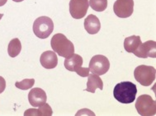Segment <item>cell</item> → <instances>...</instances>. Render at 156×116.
Listing matches in <instances>:
<instances>
[{"instance_id": "obj_1", "label": "cell", "mask_w": 156, "mask_h": 116, "mask_svg": "<svg viewBox=\"0 0 156 116\" xmlns=\"http://www.w3.org/2000/svg\"><path fill=\"white\" fill-rule=\"evenodd\" d=\"M137 87L131 82H122L115 86L114 98L122 104H131L136 100Z\"/></svg>"}, {"instance_id": "obj_2", "label": "cell", "mask_w": 156, "mask_h": 116, "mask_svg": "<svg viewBox=\"0 0 156 116\" xmlns=\"http://www.w3.org/2000/svg\"><path fill=\"white\" fill-rule=\"evenodd\" d=\"M51 48L60 57L67 58L74 54V44L65 35L61 33L54 35L51 41Z\"/></svg>"}, {"instance_id": "obj_3", "label": "cell", "mask_w": 156, "mask_h": 116, "mask_svg": "<svg viewBox=\"0 0 156 116\" xmlns=\"http://www.w3.org/2000/svg\"><path fill=\"white\" fill-rule=\"evenodd\" d=\"M54 31V22L46 16L37 18L33 23V32L40 39H46Z\"/></svg>"}, {"instance_id": "obj_4", "label": "cell", "mask_w": 156, "mask_h": 116, "mask_svg": "<svg viewBox=\"0 0 156 116\" xmlns=\"http://www.w3.org/2000/svg\"><path fill=\"white\" fill-rule=\"evenodd\" d=\"M156 70L153 66L140 65L134 71L135 79L144 87L151 86L155 80Z\"/></svg>"}, {"instance_id": "obj_5", "label": "cell", "mask_w": 156, "mask_h": 116, "mask_svg": "<svg viewBox=\"0 0 156 116\" xmlns=\"http://www.w3.org/2000/svg\"><path fill=\"white\" fill-rule=\"evenodd\" d=\"M136 109L140 115H155L156 102L150 95H141L136 100Z\"/></svg>"}, {"instance_id": "obj_6", "label": "cell", "mask_w": 156, "mask_h": 116, "mask_svg": "<svg viewBox=\"0 0 156 116\" xmlns=\"http://www.w3.org/2000/svg\"><path fill=\"white\" fill-rule=\"evenodd\" d=\"M83 58L79 54H73L66 58L65 68L70 72H75L80 77H85L89 75V68H83Z\"/></svg>"}, {"instance_id": "obj_7", "label": "cell", "mask_w": 156, "mask_h": 116, "mask_svg": "<svg viewBox=\"0 0 156 116\" xmlns=\"http://www.w3.org/2000/svg\"><path fill=\"white\" fill-rule=\"evenodd\" d=\"M88 68L93 73L98 76L104 75L110 68V62L104 55L97 54L91 59Z\"/></svg>"}, {"instance_id": "obj_8", "label": "cell", "mask_w": 156, "mask_h": 116, "mask_svg": "<svg viewBox=\"0 0 156 116\" xmlns=\"http://www.w3.org/2000/svg\"><path fill=\"white\" fill-rule=\"evenodd\" d=\"M114 13L118 17H131L134 11L133 0H116L113 5Z\"/></svg>"}, {"instance_id": "obj_9", "label": "cell", "mask_w": 156, "mask_h": 116, "mask_svg": "<svg viewBox=\"0 0 156 116\" xmlns=\"http://www.w3.org/2000/svg\"><path fill=\"white\" fill-rule=\"evenodd\" d=\"M89 3L88 0H70L69 13L74 19H81L85 17Z\"/></svg>"}, {"instance_id": "obj_10", "label": "cell", "mask_w": 156, "mask_h": 116, "mask_svg": "<svg viewBox=\"0 0 156 116\" xmlns=\"http://www.w3.org/2000/svg\"><path fill=\"white\" fill-rule=\"evenodd\" d=\"M136 57L146 59L148 57L155 58L156 57V42L154 40H148L137 48L133 53Z\"/></svg>"}, {"instance_id": "obj_11", "label": "cell", "mask_w": 156, "mask_h": 116, "mask_svg": "<svg viewBox=\"0 0 156 116\" xmlns=\"http://www.w3.org/2000/svg\"><path fill=\"white\" fill-rule=\"evenodd\" d=\"M46 93L41 88L35 87L31 89L28 94L29 103L33 107H39L46 103Z\"/></svg>"}, {"instance_id": "obj_12", "label": "cell", "mask_w": 156, "mask_h": 116, "mask_svg": "<svg viewBox=\"0 0 156 116\" xmlns=\"http://www.w3.org/2000/svg\"><path fill=\"white\" fill-rule=\"evenodd\" d=\"M40 62L43 68L52 69L55 68L58 64V58L54 51H45L41 55Z\"/></svg>"}, {"instance_id": "obj_13", "label": "cell", "mask_w": 156, "mask_h": 116, "mask_svg": "<svg viewBox=\"0 0 156 116\" xmlns=\"http://www.w3.org/2000/svg\"><path fill=\"white\" fill-rule=\"evenodd\" d=\"M84 28L88 34L94 35L98 33L101 29V23L97 16L94 14L88 15L84 20Z\"/></svg>"}, {"instance_id": "obj_14", "label": "cell", "mask_w": 156, "mask_h": 116, "mask_svg": "<svg viewBox=\"0 0 156 116\" xmlns=\"http://www.w3.org/2000/svg\"><path fill=\"white\" fill-rule=\"evenodd\" d=\"M88 82H87V88L86 91L91 93H94L96 91V89H103V82L102 80L100 78V77L97 74L92 73L88 75Z\"/></svg>"}, {"instance_id": "obj_15", "label": "cell", "mask_w": 156, "mask_h": 116, "mask_svg": "<svg viewBox=\"0 0 156 116\" xmlns=\"http://www.w3.org/2000/svg\"><path fill=\"white\" fill-rule=\"evenodd\" d=\"M52 109L49 104H44L41 106H39V109H28L25 111L24 115L30 116H51L52 115Z\"/></svg>"}, {"instance_id": "obj_16", "label": "cell", "mask_w": 156, "mask_h": 116, "mask_svg": "<svg viewBox=\"0 0 156 116\" xmlns=\"http://www.w3.org/2000/svg\"><path fill=\"white\" fill-rule=\"evenodd\" d=\"M142 44L139 36H131L124 40V48L128 53H134Z\"/></svg>"}, {"instance_id": "obj_17", "label": "cell", "mask_w": 156, "mask_h": 116, "mask_svg": "<svg viewBox=\"0 0 156 116\" xmlns=\"http://www.w3.org/2000/svg\"><path fill=\"white\" fill-rule=\"evenodd\" d=\"M21 49H22V44L19 39L14 38L11 40L9 42V46H8V53L9 55L12 58L17 57L18 54H20Z\"/></svg>"}, {"instance_id": "obj_18", "label": "cell", "mask_w": 156, "mask_h": 116, "mask_svg": "<svg viewBox=\"0 0 156 116\" xmlns=\"http://www.w3.org/2000/svg\"><path fill=\"white\" fill-rule=\"evenodd\" d=\"M89 5L96 12L105 11L108 7V0H89Z\"/></svg>"}, {"instance_id": "obj_19", "label": "cell", "mask_w": 156, "mask_h": 116, "mask_svg": "<svg viewBox=\"0 0 156 116\" xmlns=\"http://www.w3.org/2000/svg\"><path fill=\"white\" fill-rule=\"evenodd\" d=\"M35 83V79L33 78H30V79H24L21 82H17L15 83V86L16 87L18 88V89H21V90H27V89H30L33 86H34Z\"/></svg>"}, {"instance_id": "obj_20", "label": "cell", "mask_w": 156, "mask_h": 116, "mask_svg": "<svg viewBox=\"0 0 156 116\" xmlns=\"http://www.w3.org/2000/svg\"><path fill=\"white\" fill-rule=\"evenodd\" d=\"M6 88V81L3 77L0 76V94L3 93Z\"/></svg>"}, {"instance_id": "obj_21", "label": "cell", "mask_w": 156, "mask_h": 116, "mask_svg": "<svg viewBox=\"0 0 156 116\" xmlns=\"http://www.w3.org/2000/svg\"><path fill=\"white\" fill-rule=\"evenodd\" d=\"M7 2H8V0H0V7L5 5Z\"/></svg>"}, {"instance_id": "obj_22", "label": "cell", "mask_w": 156, "mask_h": 116, "mask_svg": "<svg viewBox=\"0 0 156 116\" xmlns=\"http://www.w3.org/2000/svg\"><path fill=\"white\" fill-rule=\"evenodd\" d=\"M12 1H14L16 3H20V2H23L24 0H12Z\"/></svg>"}, {"instance_id": "obj_23", "label": "cell", "mask_w": 156, "mask_h": 116, "mask_svg": "<svg viewBox=\"0 0 156 116\" xmlns=\"http://www.w3.org/2000/svg\"><path fill=\"white\" fill-rule=\"evenodd\" d=\"M3 17V13H0V20L2 19V17Z\"/></svg>"}]
</instances>
